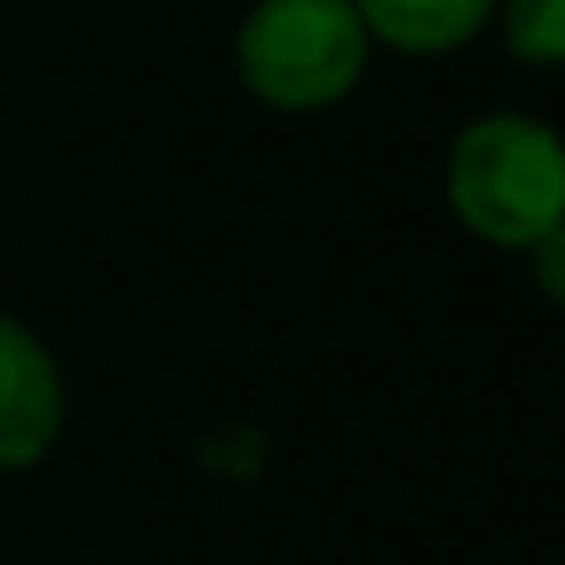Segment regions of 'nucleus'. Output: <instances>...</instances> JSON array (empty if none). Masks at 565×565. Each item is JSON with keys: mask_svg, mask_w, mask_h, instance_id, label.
<instances>
[{"mask_svg": "<svg viewBox=\"0 0 565 565\" xmlns=\"http://www.w3.org/2000/svg\"><path fill=\"white\" fill-rule=\"evenodd\" d=\"M444 201L492 249H529L565 220V135L523 110H487L450 140Z\"/></svg>", "mask_w": 565, "mask_h": 565, "instance_id": "1", "label": "nucleus"}, {"mask_svg": "<svg viewBox=\"0 0 565 565\" xmlns=\"http://www.w3.org/2000/svg\"><path fill=\"white\" fill-rule=\"evenodd\" d=\"M237 79L256 104L317 116L353 98L371 67V31L353 0H256L232 43Z\"/></svg>", "mask_w": 565, "mask_h": 565, "instance_id": "2", "label": "nucleus"}, {"mask_svg": "<svg viewBox=\"0 0 565 565\" xmlns=\"http://www.w3.org/2000/svg\"><path fill=\"white\" fill-rule=\"evenodd\" d=\"M67 383L50 341L0 310V475H25L62 444Z\"/></svg>", "mask_w": 565, "mask_h": 565, "instance_id": "3", "label": "nucleus"}, {"mask_svg": "<svg viewBox=\"0 0 565 565\" xmlns=\"http://www.w3.org/2000/svg\"><path fill=\"white\" fill-rule=\"evenodd\" d=\"M499 0H353V13L365 19L371 50L395 55H456L492 25Z\"/></svg>", "mask_w": 565, "mask_h": 565, "instance_id": "4", "label": "nucleus"}, {"mask_svg": "<svg viewBox=\"0 0 565 565\" xmlns=\"http://www.w3.org/2000/svg\"><path fill=\"white\" fill-rule=\"evenodd\" d=\"M492 25L523 67H565V0H499Z\"/></svg>", "mask_w": 565, "mask_h": 565, "instance_id": "5", "label": "nucleus"}, {"mask_svg": "<svg viewBox=\"0 0 565 565\" xmlns=\"http://www.w3.org/2000/svg\"><path fill=\"white\" fill-rule=\"evenodd\" d=\"M523 256H529V268H535L541 298L565 310V220H559V225H547V232H541L535 244L523 249Z\"/></svg>", "mask_w": 565, "mask_h": 565, "instance_id": "6", "label": "nucleus"}]
</instances>
